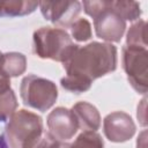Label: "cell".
Here are the masks:
<instances>
[{
	"instance_id": "cell-14",
	"label": "cell",
	"mask_w": 148,
	"mask_h": 148,
	"mask_svg": "<svg viewBox=\"0 0 148 148\" xmlns=\"http://www.w3.org/2000/svg\"><path fill=\"white\" fill-rule=\"evenodd\" d=\"M111 9L125 21L126 20L134 21L139 18V16L141 15L140 6L136 1H127V0L112 1L111 0Z\"/></svg>"
},
{
	"instance_id": "cell-1",
	"label": "cell",
	"mask_w": 148,
	"mask_h": 148,
	"mask_svg": "<svg viewBox=\"0 0 148 148\" xmlns=\"http://www.w3.org/2000/svg\"><path fill=\"white\" fill-rule=\"evenodd\" d=\"M62 65L66 75L60 80L61 87L75 94L84 92L96 79L116 69L117 49L112 44L98 42L76 45Z\"/></svg>"
},
{
	"instance_id": "cell-15",
	"label": "cell",
	"mask_w": 148,
	"mask_h": 148,
	"mask_svg": "<svg viewBox=\"0 0 148 148\" xmlns=\"http://www.w3.org/2000/svg\"><path fill=\"white\" fill-rule=\"evenodd\" d=\"M127 46H138V47H147V23L141 20L134 23L126 37Z\"/></svg>"
},
{
	"instance_id": "cell-9",
	"label": "cell",
	"mask_w": 148,
	"mask_h": 148,
	"mask_svg": "<svg viewBox=\"0 0 148 148\" xmlns=\"http://www.w3.org/2000/svg\"><path fill=\"white\" fill-rule=\"evenodd\" d=\"M105 136L112 142H124L130 140L135 133V124L130 114L116 111L108 114L103 121Z\"/></svg>"
},
{
	"instance_id": "cell-19",
	"label": "cell",
	"mask_w": 148,
	"mask_h": 148,
	"mask_svg": "<svg viewBox=\"0 0 148 148\" xmlns=\"http://www.w3.org/2000/svg\"><path fill=\"white\" fill-rule=\"evenodd\" d=\"M0 148H9V146L6 142V139H3L2 135H0Z\"/></svg>"
},
{
	"instance_id": "cell-10",
	"label": "cell",
	"mask_w": 148,
	"mask_h": 148,
	"mask_svg": "<svg viewBox=\"0 0 148 148\" xmlns=\"http://www.w3.org/2000/svg\"><path fill=\"white\" fill-rule=\"evenodd\" d=\"M74 113L79 128L82 131H97L101 125V116L98 110L88 102H79L73 105Z\"/></svg>"
},
{
	"instance_id": "cell-13",
	"label": "cell",
	"mask_w": 148,
	"mask_h": 148,
	"mask_svg": "<svg viewBox=\"0 0 148 148\" xmlns=\"http://www.w3.org/2000/svg\"><path fill=\"white\" fill-rule=\"evenodd\" d=\"M37 6L35 1H0V16H23L32 13Z\"/></svg>"
},
{
	"instance_id": "cell-8",
	"label": "cell",
	"mask_w": 148,
	"mask_h": 148,
	"mask_svg": "<svg viewBox=\"0 0 148 148\" xmlns=\"http://www.w3.org/2000/svg\"><path fill=\"white\" fill-rule=\"evenodd\" d=\"M49 133L60 142H65L74 136L79 130L76 118L72 110L59 106L51 111L46 119Z\"/></svg>"
},
{
	"instance_id": "cell-2",
	"label": "cell",
	"mask_w": 148,
	"mask_h": 148,
	"mask_svg": "<svg viewBox=\"0 0 148 148\" xmlns=\"http://www.w3.org/2000/svg\"><path fill=\"white\" fill-rule=\"evenodd\" d=\"M5 134L9 148H53L58 142L44 131L42 118L24 109L9 118Z\"/></svg>"
},
{
	"instance_id": "cell-12",
	"label": "cell",
	"mask_w": 148,
	"mask_h": 148,
	"mask_svg": "<svg viewBox=\"0 0 148 148\" xmlns=\"http://www.w3.org/2000/svg\"><path fill=\"white\" fill-rule=\"evenodd\" d=\"M53 148H104V142L95 131H82L73 142L58 141Z\"/></svg>"
},
{
	"instance_id": "cell-6",
	"label": "cell",
	"mask_w": 148,
	"mask_h": 148,
	"mask_svg": "<svg viewBox=\"0 0 148 148\" xmlns=\"http://www.w3.org/2000/svg\"><path fill=\"white\" fill-rule=\"evenodd\" d=\"M97 37L106 42H119L126 29V21L111 9V0H106L104 9L94 17Z\"/></svg>"
},
{
	"instance_id": "cell-18",
	"label": "cell",
	"mask_w": 148,
	"mask_h": 148,
	"mask_svg": "<svg viewBox=\"0 0 148 148\" xmlns=\"http://www.w3.org/2000/svg\"><path fill=\"white\" fill-rule=\"evenodd\" d=\"M136 148H147V132L143 131L136 141Z\"/></svg>"
},
{
	"instance_id": "cell-3",
	"label": "cell",
	"mask_w": 148,
	"mask_h": 148,
	"mask_svg": "<svg viewBox=\"0 0 148 148\" xmlns=\"http://www.w3.org/2000/svg\"><path fill=\"white\" fill-rule=\"evenodd\" d=\"M34 52L43 59H52L59 62H65L76 44H74L69 35L59 28L43 27L34 32Z\"/></svg>"
},
{
	"instance_id": "cell-4",
	"label": "cell",
	"mask_w": 148,
	"mask_h": 148,
	"mask_svg": "<svg viewBox=\"0 0 148 148\" xmlns=\"http://www.w3.org/2000/svg\"><path fill=\"white\" fill-rule=\"evenodd\" d=\"M21 98L27 106L40 112L49 110L57 101V86L44 77L30 74L23 77L20 87Z\"/></svg>"
},
{
	"instance_id": "cell-16",
	"label": "cell",
	"mask_w": 148,
	"mask_h": 148,
	"mask_svg": "<svg viewBox=\"0 0 148 148\" xmlns=\"http://www.w3.org/2000/svg\"><path fill=\"white\" fill-rule=\"evenodd\" d=\"M16 108L17 101L12 88L0 91V121L9 120V118L15 113Z\"/></svg>"
},
{
	"instance_id": "cell-11",
	"label": "cell",
	"mask_w": 148,
	"mask_h": 148,
	"mask_svg": "<svg viewBox=\"0 0 148 148\" xmlns=\"http://www.w3.org/2000/svg\"><path fill=\"white\" fill-rule=\"evenodd\" d=\"M25 68L27 59L22 53L8 52L0 56V72L9 79L23 74Z\"/></svg>"
},
{
	"instance_id": "cell-5",
	"label": "cell",
	"mask_w": 148,
	"mask_h": 148,
	"mask_svg": "<svg viewBox=\"0 0 148 148\" xmlns=\"http://www.w3.org/2000/svg\"><path fill=\"white\" fill-rule=\"evenodd\" d=\"M123 67L128 82L139 94H146L148 89V51L147 47L124 46Z\"/></svg>"
},
{
	"instance_id": "cell-7",
	"label": "cell",
	"mask_w": 148,
	"mask_h": 148,
	"mask_svg": "<svg viewBox=\"0 0 148 148\" xmlns=\"http://www.w3.org/2000/svg\"><path fill=\"white\" fill-rule=\"evenodd\" d=\"M43 16L62 28L71 27L81 13L82 3L79 1H42L38 2Z\"/></svg>"
},
{
	"instance_id": "cell-17",
	"label": "cell",
	"mask_w": 148,
	"mask_h": 148,
	"mask_svg": "<svg viewBox=\"0 0 148 148\" xmlns=\"http://www.w3.org/2000/svg\"><path fill=\"white\" fill-rule=\"evenodd\" d=\"M69 28L72 36L79 42H86L91 37V25L86 18H77Z\"/></svg>"
}]
</instances>
